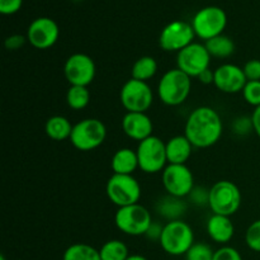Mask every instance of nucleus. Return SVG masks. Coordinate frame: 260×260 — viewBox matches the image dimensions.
I'll return each instance as SVG.
<instances>
[{
	"instance_id": "27",
	"label": "nucleus",
	"mask_w": 260,
	"mask_h": 260,
	"mask_svg": "<svg viewBox=\"0 0 260 260\" xmlns=\"http://www.w3.org/2000/svg\"><path fill=\"white\" fill-rule=\"evenodd\" d=\"M90 102V91L88 86L70 85L66 93V103L74 111H81L86 108Z\"/></svg>"
},
{
	"instance_id": "13",
	"label": "nucleus",
	"mask_w": 260,
	"mask_h": 260,
	"mask_svg": "<svg viewBox=\"0 0 260 260\" xmlns=\"http://www.w3.org/2000/svg\"><path fill=\"white\" fill-rule=\"evenodd\" d=\"M196 37L192 24L184 20H173L162 28L159 45L167 52H179L193 43Z\"/></svg>"
},
{
	"instance_id": "6",
	"label": "nucleus",
	"mask_w": 260,
	"mask_h": 260,
	"mask_svg": "<svg viewBox=\"0 0 260 260\" xmlns=\"http://www.w3.org/2000/svg\"><path fill=\"white\" fill-rule=\"evenodd\" d=\"M117 229L128 236L145 235L152 223L150 211L140 203L126 206L117 210L114 216Z\"/></svg>"
},
{
	"instance_id": "37",
	"label": "nucleus",
	"mask_w": 260,
	"mask_h": 260,
	"mask_svg": "<svg viewBox=\"0 0 260 260\" xmlns=\"http://www.w3.org/2000/svg\"><path fill=\"white\" fill-rule=\"evenodd\" d=\"M162 229H164V226L160 225L159 222H154V221H152V223L150 225L149 230H147V233L145 234V236H146L147 239H150V240L160 241V238H161V234H162Z\"/></svg>"
},
{
	"instance_id": "38",
	"label": "nucleus",
	"mask_w": 260,
	"mask_h": 260,
	"mask_svg": "<svg viewBox=\"0 0 260 260\" xmlns=\"http://www.w3.org/2000/svg\"><path fill=\"white\" fill-rule=\"evenodd\" d=\"M197 79L202 84H206V85H208V84H213V81H215V71H212L211 69H207V70L203 71Z\"/></svg>"
},
{
	"instance_id": "7",
	"label": "nucleus",
	"mask_w": 260,
	"mask_h": 260,
	"mask_svg": "<svg viewBox=\"0 0 260 260\" xmlns=\"http://www.w3.org/2000/svg\"><path fill=\"white\" fill-rule=\"evenodd\" d=\"M107 197L117 207L136 205L141 198V185L134 175L113 174L106 185Z\"/></svg>"
},
{
	"instance_id": "14",
	"label": "nucleus",
	"mask_w": 260,
	"mask_h": 260,
	"mask_svg": "<svg viewBox=\"0 0 260 260\" xmlns=\"http://www.w3.org/2000/svg\"><path fill=\"white\" fill-rule=\"evenodd\" d=\"M95 62L86 53H74L68 57L63 65V74L70 85H90L95 78Z\"/></svg>"
},
{
	"instance_id": "8",
	"label": "nucleus",
	"mask_w": 260,
	"mask_h": 260,
	"mask_svg": "<svg viewBox=\"0 0 260 260\" xmlns=\"http://www.w3.org/2000/svg\"><path fill=\"white\" fill-rule=\"evenodd\" d=\"M136 152L139 168L146 174H156L162 172L168 165L165 142L154 135L139 142Z\"/></svg>"
},
{
	"instance_id": "40",
	"label": "nucleus",
	"mask_w": 260,
	"mask_h": 260,
	"mask_svg": "<svg viewBox=\"0 0 260 260\" xmlns=\"http://www.w3.org/2000/svg\"><path fill=\"white\" fill-rule=\"evenodd\" d=\"M126 260H147V259L145 258L144 255H140V254H132V255H129Z\"/></svg>"
},
{
	"instance_id": "4",
	"label": "nucleus",
	"mask_w": 260,
	"mask_h": 260,
	"mask_svg": "<svg viewBox=\"0 0 260 260\" xmlns=\"http://www.w3.org/2000/svg\"><path fill=\"white\" fill-rule=\"evenodd\" d=\"M243 201L240 189L230 180H220L210 188L208 207L216 215L231 217L239 211Z\"/></svg>"
},
{
	"instance_id": "26",
	"label": "nucleus",
	"mask_w": 260,
	"mask_h": 260,
	"mask_svg": "<svg viewBox=\"0 0 260 260\" xmlns=\"http://www.w3.org/2000/svg\"><path fill=\"white\" fill-rule=\"evenodd\" d=\"M102 260H126L129 256L128 248L121 240H109L99 249Z\"/></svg>"
},
{
	"instance_id": "33",
	"label": "nucleus",
	"mask_w": 260,
	"mask_h": 260,
	"mask_svg": "<svg viewBox=\"0 0 260 260\" xmlns=\"http://www.w3.org/2000/svg\"><path fill=\"white\" fill-rule=\"evenodd\" d=\"M213 260H243V256L235 248L223 245L215 251Z\"/></svg>"
},
{
	"instance_id": "3",
	"label": "nucleus",
	"mask_w": 260,
	"mask_h": 260,
	"mask_svg": "<svg viewBox=\"0 0 260 260\" xmlns=\"http://www.w3.org/2000/svg\"><path fill=\"white\" fill-rule=\"evenodd\" d=\"M159 243L167 254L172 256H182L194 245V233L183 220L169 221L164 225Z\"/></svg>"
},
{
	"instance_id": "25",
	"label": "nucleus",
	"mask_w": 260,
	"mask_h": 260,
	"mask_svg": "<svg viewBox=\"0 0 260 260\" xmlns=\"http://www.w3.org/2000/svg\"><path fill=\"white\" fill-rule=\"evenodd\" d=\"M62 260H102L98 249L88 244L76 243L69 246L62 255Z\"/></svg>"
},
{
	"instance_id": "24",
	"label": "nucleus",
	"mask_w": 260,
	"mask_h": 260,
	"mask_svg": "<svg viewBox=\"0 0 260 260\" xmlns=\"http://www.w3.org/2000/svg\"><path fill=\"white\" fill-rule=\"evenodd\" d=\"M157 62L154 57L151 56H142L139 60L135 61V63L132 65L131 75L132 79H136V80L146 81L150 79L154 78L157 73Z\"/></svg>"
},
{
	"instance_id": "22",
	"label": "nucleus",
	"mask_w": 260,
	"mask_h": 260,
	"mask_svg": "<svg viewBox=\"0 0 260 260\" xmlns=\"http://www.w3.org/2000/svg\"><path fill=\"white\" fill-rule=\"evenodd\" d=\"M73 124L66 117L53 116L47 119L45 124V132L53 141H65L70 140L73 132Z\"/></svg>"
},
{
	"instance_id": "35",
	"label": "nucleus",
	"mask_w": 260,
	"mask_h": 260,
	"mask_svg": "<svg viewBox=\"0 0 260 260\" xmlns=\"http://www.w3.org/2000/svg\"><path fill=\"white\" fill-rule=\"evenodd\" d=\"M23 0H0V13L4 15L15 14L22 8Z\"/></svg>"
},
{
	"instance_id": "32",
	"label": "nucleus",
	"mask_w": 260,
	"mask_h": 260,
	"mask_svg": "<svg viewBox=\"0 0 260 260\" xmlns=\"http://www.w3.org/2000/svg\"><path fill=\"white\" fill-rule=\"evenodd\" d=\"M193 205L196 206H208V201H210V189H206L203 187H194L190 194L188 196Z\"/></svg>"
},
{
	"instance_id": "19",
	"label": "nucleus",
	"mask_w": 260,
	"mask_h": 260,
	"mask_svg": "<svg viewBox=\"0 0 260 260\" xmlns=\"http://www.w3.org/2000/svg\"><path fill=\"white\" fill-rule=\"evenodd\" d=\"M168 164H185L193 151V145L184 135H178L165 142Z\"/></svg>"
},
{
	"instance_id": "34",
	"label": "nucleus",
	"mask_w": 260,
	"mask_h": 260,
	"mask_svg": "<svg viewBox=\"0 0 260 260\" xmlns=\"http://www.w3.org/2000/svg\"><path fill=\"white\" fill-rule=\"evenodd\" d=\"M244 74L248 81H259L260 80V60H249L243 68Z\"/></svg>"
},
{
	"instance_id": "23",
	"label": "nucleus",
	"mask_w": 260,
	"mask_h": 260,
	"mask_svg": "<svg viewBox=\"0 0 260 260\" xmlns=\"http://www.w3.org/2000/svg\"><path fill=\"white\" fill-rule=\"evenodd\" d=\"M206 48L210 52L211 57L228 58L235 52V43L230 37L225 35H220L205 42Z\"/></svg>"
},
{
	"instance_id": "15",
	"label": "nucleus",
	"mask_w": 260,
	"mask_h": 260,
	"mask_svg": "<svg viewBox=\"0 0 260 260\" xmlns=\"http://www.w3.org/2000/svg\"><path fill=\"white\" fill-rule=\"evenodd\" d=\"M60 29L57 23L48 17H40L33 20L27 30V40L37 50H47L58 40Z\"/></svg>"
},
{
	"instance_id": "30",
	"label": "nucleus",
	"mask_w": 260,
	"mask_h": 260,
	"mask_svg": "<svg viewBox=\"0 0 260 260\" xmlns=\"http://www.w3.org/2000/svg\"><path fill=\"white\" fill-rule=\"evenodd\" d=\"M241 93H243L246 103L255 107V108L260 106V80L248 81Z\"/></svg>"
},
{
	"instance_id": "28",
	"label": "nucleus",
	"mask_w": 260,
	"mask_h": 260,
	"mask_svg": "<svg viewBox=\"0 0 260 260\" xmlns=\"http://www.w3.org/2000/svg\"><path fill=\"white\" fill-rule=\"evenodd\" d=\"M215 251L205 243H194L185 254V260H213Z\"/></svg>"
},
{
	"instance_id": "16",
	"label": "nucleus",
	"mask_w": 260,
	"mask_h": 260,
	"mask_svg": "<svg viewBox=\"0 0 260 260\" xmlns=\"http://www.w3.org/2000/svg\"><path fill=\"white\" fill-rule=\"evenodd\" d=\"M248 80L243 68L234 63H223L215 70L216 88L226 94H236L243 91Z\"/></svg>"
},
{
	"instance_id": "39",
	"label": "nucleus",
	"mask_w": 260,
	"mask_h": 260,
	"mask_svg": "<svg viewBox=\"0 0 260 260\" xmlns=\"http://www.w3.org/2000/svg\"><path fill=\"white\" fill-rule=\"evenodd\" d=\"M251 121H253L254 132H255L256 136L260 139V106L254 109L253 114H251Z\"/></svg>"
},
{
	"instance_id": "36",
	"label": "nucleus",
	"mask_w": 260,
	"mask_h": 260,
	"mask_svg": "<svg viewBox=\"0 0 260 260\" xmlns=\"http://www.w3.org/2000/svg\"><path fill=\"white\" fill-rule=\"evenodd\" d=\"M25 41H28V40H27V37H24V36L12 35V36H9V37L5 38L4 46H5V48H7V50L17 51V50H19V48H22L23 46H24Z\"/></svg>"
},
{
	"instance_id": "10",
	"label": "nucleus",
	"mask_w": 260,
	"mask_h": 260,
	"mask_svg": "<svg viewBox=\"0 0 260 260\" xmlns=\"http://www.w3.org/2000/svg\"><path fill=\"white\" fill-rule=\"evenodd\" d=\"M119 101L127 112L146 113L154 102V93L146 81L129 79L122 85Z\"/></svg>"
},
{
	"instance_id": "20",
	"label": "nucleus",
	"mask_w": 260,
	"mask_h": 260,
	"mask_svg": "<svg viewBox=\"0 0 260 260\" xmlns=\"http://www.w3.org/2000/svg\"><path fill=\"white\" fill-rule=\"evenodd\" d=\"M111 168L113 174L132 175L135 170L139 168L137 152L128 147H122L117 150L111 160Z\"/></svg>"
},
{
	"instance_id": "17",
	"label": "nucleus",
	"mask_w": 260,
	"mask_h": 260,
	"mask_svg": "<svg viewBox=\"0 0 260 260\" xmlns=\"http://www.w3.org/2000/svg\"><path fill=\"white\" fill-rule=\"evenodd\" d=\"M122 129L129 139L141 142L152 136L154 124L146 113L127 112L122 118Z\"/></svg>"
},
{
	"instance_id": "29",
	"label": "nucleus",
	"mask_w": 260,
	"mask_h": 260,
	"mask_svg": "<svg viewBox=\"0 0 260 260\" xmlns=\"http://www.w3.org/2000/svg\"><path fill=\"white\" fill-rule=\"evenodd\" d=\"M245 243L250 250L260 253V220L254 221L245 233Z\"/></svg>"
},
{
	"instance_id": "2",
	"label": "nucleus",
	"mask_w": 260,
	"mask_h": 260,
	"mask_svg": "<svg viewBox=\"0 0 260 260\" xmlns=\"http://www.w3.org/2000/svg\"><path fill=\"white\" fill-rule=\"evenodd\" d=\"M192 89V78L179 69L168 70L157 84V95L161 103L177 107L188 99Z\"/></svg>"
},
{
	"instance_id": "11",
	"label": "nucleus",
	"mask_w": 260,
	"mask_h": 260,
	"mask_svg": "<svg viewBox=\"0 0 260 260\" xmlns=\"http://www.w3.org/2000/svg\"><path fill=\"white\" fill-rule=\"evenodd\" d=\"M161 180L168 194L177 198L188 197L196 187L193 173L185 164H168Z\"/></svg>"
},
{
	"instance_id": "31",
	"label": "nucleus",
	"mask_w": 260,
	"mask_h": 260,
	"mask_svg": "<svg viewBox=\"0 0 260 260\" xmlns=\"http://www.w3.org/2000/svg\"><path fill=\"white\" fill-rule=\"evenodd\" d=\"M233 131L239 136H245V135H249L251 131H254L251 117H238L233 122Z\"/></svg>"
},
{
	"instance_id": "18",
	"label": "nucleus",
	"mask_w": 260,
	"mask_h": 260,
	"mask_svg": "<svg viewBox=\"0 0 260 260\" xmlns=\"http://www.w3.org/2000/svg\"><path fill=\"white\" fill-rule=\"evenodd\" d=\"M207 234L211 240L225 245L235 235V226L229 216L213 213L207 221Z\"/></svg>"
},
{
	"instance_id": "9",
	"label": "nucleus",
	"mask_w": 260,
	"mask_h": 260,
	"mask_svg": "<svg viewBox=\"0 0 260 260\" xmlns=\"http://www.w3.org/2000/svg\"><path fill=\"white\" fill-rule=\"evenodd\" d=\"M196 37L206 41L223 35L228 25V15L220 7H206L198 10L192 19Z\"/></svg>"
},
{
	"instance_id": "21",
	"label": "nucleus",
	"mask_w": 260,
	"mask_h": 260,
	"mask_svg": "<svg viewBox=\"0 0 260 260\" xmlns=\"http://www.w3.org/2000/svg\"><path fill=\"white\" fill-rule=\"evenodd\" d=\"M156 211L161 217L167 218L169 221L182 220V216L187 211V203L182 201V198L173 197L168 194V197H164L156 203Z\"/></svg>"
},
{
	"instance_id": "41",
	"label": "nucleus",
	"mask_w": 260,
	"mask_h": 260,
	"mask_svg": "<svg viewBox=\"0 0 260 260\" xmlns=\"http://www.w3.org/2000/svg\"><path fill=\"white\" fill-rule=\"evenodd\" d=\"M0 260H5V256H4V255L0 256Z\"/></svg>"
},
{
	"instance_id": "5",
	"label": "nucleus",
	"mask_w": 260,
	"mask_h": 260,
	"mask_svg": "<svg viewBox=\"0 0 260 260\" xmlns=\"http://www.w3.org/2000/svg\"><path fill=\"white\" fill-rule=\"evenodd\" d=\"M106 124L98 118H85L74 124L70 142L79 151L95 150L106 141Z\"/></svg>"
},
{
	"instance_id": "1",
	"label": "nucleus",
	"mask_w": 260,
	"mask_h": 260,
	"mask_svg": "<svg viewBox=\"0 0 260 260\" xmlns=\"http://www.w3.org/2000/svg\"><path fill=\"white\" fill-rule=\"evenodd\" d=\"M223 132L222 119L213 108L202 106L188 116L184 136L197 149H207L217 144Z\"/></svg>"
},
{
	"instance_id": "12",
	"label": "nucleus",
	"mask_w": 260,
	"mask_h": 260,
	"mask_svg": "<svg viewBox=\"0 0 260 260\" xmlns=\"http://www.w3.org/2000/svg\"><path fill=\"white\" fill-rule=\"evenodd\" d=\"M211 55L205 45L190 43L177 55V68L190 78H198L205 70L210 69Z\"/></svg>"
}]
</instances>
